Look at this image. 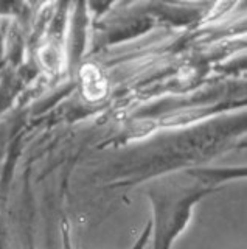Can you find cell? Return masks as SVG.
<instances>
[{
  "label": "cell",
  "mask_w": 247,
  "mask_h": 249,
  "mask_svg": "<svg viewBox=\"0 0 247 249\" xmlns=\"http://www.w3.org/2000/svg\"><path fill=\"white\" fill-rule=\"evenodd\" d=\"M149 240H151V221L146 224V228L143 229L142 235L135 240V243L131 246V249H145L146 246H148Z\"/></svg>",
  "instance_id": "3"
},
{
  "label": "cell",
  "mask_w": 247,
  "mask_h": 249,
  "mask_svg": "<svg viewBox=\"0 0 247 249\" xmlns=\"http://www.w3.org/2000/svg\"><path fill=\"white\" fill-rule=\"evenodd\" d=\"M41 64L49 70H58L61 66V49L56 44H45L39 50Z\"/></svg>",
  "instance_id": "2"
},
{
  "label": "cell",
  "mask_w": 247,
  "mask_h": 249,
  "mask_svg": "<svg viewBox=\"0 0 247 249\" xmlns=\"http://www.w3.org/2000/svg\"><path fill=\"white\" fill-rule=\"evenodd\" d=\"M227 178L230 176L226 170L221 175L216 170H200L199 175H190L188 182L174 184L168 179L160 185L149 187L152 249H173L174 241L188 228L198 202L219 189Z\"/></svg>",
  "instance_id": "1"
}]
</instances>
